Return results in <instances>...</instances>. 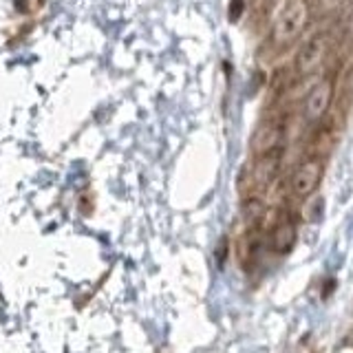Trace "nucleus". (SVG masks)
I'll use <instances>...</instances> for the list:
<instances>
[{"instance_id": "obj_6", "label": "nucleus", "mask_w": 353, "mask_h": 353, "mask_svg": "<svg viewBox=\"0 0 353 353\" xmlns=\"http://www.w3.org/2000/svg\"><path fill=\"white\" fill-rule=\"evenodd\" d=\"M285 141V121L283 119H268L265 124L256 128L252 137V150L254 154L281 150Z\"/></svg>"}, {"instance_id": "obj_10", "label": "nucleus", "mask_w": 353, "mask_h": 353, "mask_svg": "<svg viewBox=\"0 0 353 353\" xmlns=\"http://www.w3.org/2000/svg\"><path fill=\"white\" fill-rule=\"evenodd\" d=\"M243 3H245V5H248V3H250V0H243Z\"/></svg>"}, {"instance_id": "obj_4", "label": "nucleus", "mask_w": 353, "mask_h": 353, "mask_svg": "<svg viewBox=\"0 0 353 353\" xmlns=\"http://www.w3.org/2000/svg\"><path fill=\"white\" fill-rule=\"evenodd\" d=\"M334 93H336V82L331 75L320 77V80L312 86V91L305 97V117L309 121H320L327 110L331 108V102H334Z\"/></svg>"}, {"instance_id": "obj_9", "label": "nucleus", "mask_w": 353, "mask_h": 353, "mask_svg": "<svg viewBox=\"0 0 353 353\" xmlns=\"http://www.w3.org/2000/svg\"><path fill=\"white\" fill-rule=\"evenodd\" d=\"M349 29H351V36H353V14H351V25H349Z\"/></svg>"}, {"instance_id": "obj_1", "label": "nucleus", "mask_w": 353, "mask_h": 353, "mask_svg": "<svg viewBox=\"0 0 353 353\" xmlns=\"http://www.w3.org/2000/svg\"><path fill=\"white\" fill-rule=\"evenodd\" d=\"M312 20V3L309 0H290L272 25L274 44H292L303 36Z\"/></svg>"}, {"instance_id": "obj_2", "label": "nucleus", "mask_w": 353, "mask_h": 353, "mask_svg": "<svg viewBox=\"0 0 353 353\" xmlns=\"http://www.w3.org/2000/svg\"><path fill=\"white\" fill-rule=\"evenodd\" d=\"M331 49V36L325 31L314 33L312 38L303 42V47L296 53V73L298 75H312L314 71H318V66L327 60Z\"/></svg>"}, {"instance_id": "obj_8", "label": "nucleus", "mask_w": 353, "mask_h": 353, "mask_svg": "<svg viewBox=\"0 0 353 353\" xmlns=\"http://www.w3.org/2000/svg\"><path fill=\"white\" fill-rule=\"evenodd\" d=\"M345 3L347 0H320V7H323V11H336Z\"/></svg>"}, {"instance_id": "obj_7", "label": "nucleus", "mask_w": 353, "mask_h": 353, "mask_svg": "<svg viewBox=\"0 0 353 353\" xmlns=\"http://www.w3.org/2000/svg\"><path fill=\"white\" fill-rule=\"evenodd\" d=\"M296 241H298V225H296V221L290 214H283L272 225V230H270V236H268L270 250L274 254H281V256H285V254H290L294 250Z\"/></svg>"}, {"instance_id": "obj_5", "label": "nucleus", "mask_w": 353, "mask_h": 353, "mask_svg": "<svg viewBox=\"0 0 353 353\" xmlns=\"http://www.w3.org/2000/svg\"><path fill=\"white\" fill-rule=\"evenodd\" d=\"M281 165H283V148L256 154V159H254L252 168H250V183H252V188H256V190L270 188L276 181V176H279Z\"/></svg>"}, {"instance_id": "obj_3", "label": "nucleus", "mask_w": 353, "mask_h": 353, "mask_svg": "<svg viewBox=\"0 0 353 353\" xmlns=\"http://www.w3.org/2000/svg\"><path fill=\"white\" fill-rule=\"evenodd\" d=\"M323 179V161L318 157H307L296 165V170L292 172L290 179V192L296 199H307L316 192V188L320 185Z\"/></svg>"}]
</instances>
